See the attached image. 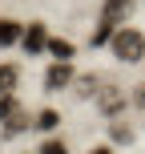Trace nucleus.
Masks as SVG:
<instances>
[{
    "mask_svg": "<svg viewBox=\"0 0 145 154\" xmlns=\"http://www.w3.org/2000/svg\"><path fill=\"white\" fill-rule=\"evenodd\" d=\"M48 53H53L57 61H69V57H73V45L61 41V37H48Z\"/></svg>",
    "mask_w": 145,
    "mask_h": 154,
    "instance_id": "8",
    "label": "nucleus"
},
{
    "mask_svg": "<svg viewBox=\"0 0 145 154\" xmlns=\"http://www.w3.org/2000/svg\"><path fill=\"white\" fill-rule=\"evenodd\" d=\"M0 126H4V134H20L24 126H28L16 97H0Z\"/></svg>",
    "mask_w": 145,
    "mask_h": 154,
    "instance_id": "2",
    "label": "nucleus"
},
{
    "mask_svg": "<svg viewBox=\"0 0 145 154\" xmlns=\"http://www.w3.org/2000/svg\"><path fill=\"white\" fill-rule=\"evenodd\" d=\"M36 154H69V146H65L61 138H48V142H40V150Z\"/></svg>",
    "mask_w": 145,
    "mask_h": 154,
    "instance_id": "10",
    "label": "nucleus"
},
{
    "mask_svg": "<svg viewBox=\"0 0 145 154\" xmlns=\"http://www.w3.org/2000/svg\"><path fill=\"white\" fill-rule=\"evenodd\" d=\"M57 122H61V114H57V109H40L32 126H36V130H57Z\"/></svg>",
    "mask_w": 145,
    "mask_h": 154,
    "instance_id": "9",
    "label": "nucleus"
},
{
    "mask_svg": "<svg viewBox=\"0 0 145 154\" xmlns=\"http://www.w3.org/2000/svg\"><path fill=\"white\" fill-rule=\"evenodd\" d=\"M125 12H129V0H105V12H101V20L117 29V20H121Z\"/></svg>",
    "mask_w": 145,
    "mask_h": 154,
    "instance_id": "6",
    "label": "nucleus"
},
{
    "mask_svg": "<svg viewBox=\"0 0 145 154\" xmlns=\"http://www.w3.org/2000/svg\"><path fill=\"white\" fill-rule=\"evenodd\" d=\"M109 45H113V53L121 57V61H141V57H145V32H137V29H117Z\"/></svg>",
    "mask_w": 145,
    "mask_h": 154,
    "instance_id": "1",
    "label": "nucleus"
},
{
    "mask_svg": "<svg viewBox=\"0 0 145 154\" xmlns=\"http://www.w3.org/2000/svg\"><path fill=\"white\" fill-rule=\"evenodd\" d=\"M16 41H24V29H20V20H0V49H8V45H16Z\"/></svg>",
    "mask_w": 145,
    "mask_h": 154,
    "instance_id": "5",
    "label": "nucleus"
},
{
    "mask_svg": "<svg viewBox=\"0 0 145 154\" xmlns=\"http://www.w3.org/2000/svg\"><path fill=\"white\" fill-rule=\"evenodd\" d=\"M40 49H48V32H45V24L24 29V53H40Z\"/></svg>",
    "mask_w": 145,
    "mask_h": 154,
    "instance_id": "4",
    "label": "nucleus"
},
{
    "mask_svg": "<svg viewBox=\"0 0 145 154\" xmlns=\"http://www.w3.org/2000/svg\"><path fill=\"white\" fill-rule=\"evenodd\" d=\"M16 81H20V69L0 61V93H12V85H16Z\"/></svg>",
    "mask_w": 145,
    "mask_h": 154,
    "instance_id": "7",
    "label": "nucleus"
},
{
    "mask_svg": "<svg viewBox=\"0 0 145 154\" xmlns=\"http://www.w3.org/2000/svg\"><path fill=\"white\" fill-rule=\"evenodd\" d=\"M89 154H113V150H109V146H93Z\"/></svg>",
    "mask_w": 145,
    "mask_h": 154,
    "instance_id": "11",
    "label": "nucleus"
},
{
    "mask_svg": "<svg viewBox=\"0 0 145 154\" xmlns=\"http://www.w3.org/2000/svg\"><path fill=\"white\" fill-rule=\"evenodd\" d=\"M45 85H48V89H65V85H73V65H69V61H57L53 69H48Z\"/></svg>",
    "mask_w": 145,
    "mask_h": 154,
    "instance_id": "3",
    "label": "nucleus"
},
{
    "mask_svg": "<svg viewBox=\"0 0 145 154\" xmlns=\"http://www.w3.org/2000/svg\"><path fill=\"white\" fill-rule=\"evenodd\" d=\"M133 101H137V106H145V89H141V93H133Z\"/></svg>",
    "mask_w": 145,
    "mask_h": 154,
    "instance_id": "12",
    "label": "nucleus"
}]
</instances>
